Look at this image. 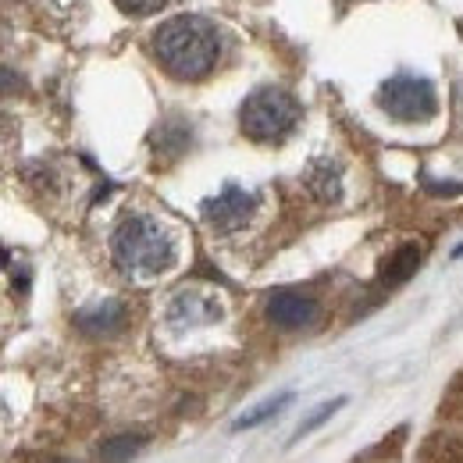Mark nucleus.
<instances>
[{"instance_id": "nucleus-1", "label": "nucleus", "mask_w": 463, "mask_h": 463, "mask_svg": "<svg viewBox=\"0 0 463 463\" xmlns=\"http://www.w3.org/2000/svg\"><path fill=\"white\" fill-rule=\"evenodd\" d=\"M154 58L178 82H196L222 58V33L200 14H175L154 33Z\"/></svg>"}, {"instance_id": "nucleus-2", "label": "nucleus", "mask_w": 463, "mask_h": 463, "mask_svg": "<svg viewBox=\"0 0 463 463\" xmlns=\"http://www.w3.org/2000/svg\"><path fill=\"white\" fill-rule=\"evenodd\" d=\"M175 235L150 214H128L111 235L115 268L132 282H150L175 264Z\"/></svg>"}, {"instance_id": "nucleus-3", "label": "nucleus", "mask_w": 463, "mask_h": 463, "mask_svg": "<svg viewBox=\"0 0 463 463\" xmlns=\"http://www.w3.org/2000/svg\"><path fill=\"white\" fill-rule=\"evenodd\" d=\"M299 121V104L296 97H289L286 90H275V86H264L257 93H250L239 108V125L250 139L257 143H279L286 139Z\"/></svg>"}, {"instance_id": "nucleus-4", "label": "nucleus", "mask_w": 463, "mask_h": 463, "mask_svg": "<svg viewBox=\"0 0 463 463\" xmlns=\"http://www.w3.org/2000/svg\"><path fill=\"white\" fill-rule=\"evenodd\" d=\"M378 104L396 118V121H428L435 115L439 100H435V86L420 75H392L382 93H378Z\"/></svg>"}, {"instance_id": "nucleus-5", "label": "nucleus", "mask_w": 463, "mask_h": 463, "mask_svg": "<svg viewBox=\"0 0 463 463\" xmlns=\"http://www.w3.org/2000/svg\"><path fill=\"white\" fill-rule=\"evenodd\" d=\"M200 211H203V222L211 229L229 235V232L246 229V222L257 214V196L250 189H242V185H225L218 196L203 200Z\"/></svg>"}, {"instance_id": "nucleus-6", "label": "nucleus", "mask_w": 463, "mask_h": 463, "mask_svg": "<svg viewBox=\"0 0 463 463\" xmlns=\"http://www.w3.org/2000/svg\"><path fill=\"white\" fill-rule=\"evenodd\" d=\"M264 314H268V321H271L275 328H282V332H299V328H310V325L317 321V303H314L310 296H303V292L282 289L268 296Z\"/></svg>"}, {"instance_id": "nucleus-7", "label": "nucleus", "mask_w": 463, "mask_h": 463, "mask_svg": "<svg viewBox=\"0 0 463 463\" xmlns=\"http://www.w3.org/2000/svg\"><path fill=\"white\" fill-rule=\"evenodd\" d=\"M168 317H172V325H207V321H214V317H222V307H218V299L214 296H203V292H178L172 303V310H168Z\"/></svg>"}, {"instance_id": "nucleus-8", "label": "nucleus", "mask_w": 463, "mask_h": 463, "mask_svg": "<svg viewBox=\"0 0 463 463\" xmlns=\"http://www.w3.org/2000/svg\"><path fill=\"white\" fill-rule=\"evenodd\" d=\"M75 321H79V328L90 332V335H108V332H118V328L125 325V307H121L118 299H108V303H100V307H93V310H82Z\"/></svg>"}, {"instance_id": "nucleus-9", "label": "nucleus", "mask_w": 463, "mask_h": 463, "mask_svg": "<svg viewBox=\"0 0 463 463\" xmlns=\"http://www.w3.org/2000/svg\"><path fill=\"white\" fill-rule=\"evenodd\" d=\"M417 264H420V246L406 242V246H400V250L389 257V264H385V271H382V282H385V286H403L406 279L417 271Z\"/></svg>"}, {"instance_id": "nucleus-10", "label": "nucleus", "mask_w": 463, "mask_h": 463, "mask_svg": "<svg viewBox=\"0 0 463 463\" xmlns=\"http://www.w3.org/2000/svg\"><path fill=\"white\" fill-rule=\"evenodd\" d=\"M292 403V392H282V396H271V400H264L260 406H253V410H246L235 424H232V431H246V428H257V424H264V420H271L275 413H282L286 406Z\"/></svg>"}, {"instance_id": "nucleus-11", "label": "nucleus", "mask_w": 463, "mask_h": 463, "mask_svg": "<svg viewBox=\"0 0 463 463\" xmlns=\"http://www.w3.org/2000/svg\"><path fill=\"white\" fill-rule=\"evenodd\" d=\"M143 442H146L143 435H115V439L104 442L100 457H104V463H128L143 449Z\"/></svg>"}, {"instance_id": "nucleus-12", "label": "nucleus", "mask_w": 463, "mask_h": 463, "mask_svg": "<svg viewBox=\"0 0 463 463\" xmlns=\"http://www.w3.org/2000/svg\"><path fill=\"white\" fill-rule=\"evenodd\" d=\"M343 406H346V400H343V396H339V400H332V403H321V406H317V410H314V413H310V417H307V420H303V424H299V428H296V435H292V442H299V439H303V435H310L314 428H321V424H328V420H332V417H335V413H339Z\"/></svg>"}, {"instance_id": "nucleus-13", "label": "nucleus", "mask_w": 463, "mask_h": 463, "mask_svg": "<svg viewBox=\"0 0 463 463\" xmlns=\"http://www.w3.org/2000/svg\"><path fill=\"white\" fill-rule=\"evenodd\" d=\"M121 11H128V14H154V11H161L168 0H115Z\"/></svg>"}, {"instance_id": "nucleus-14", "label": "nucleus", "mask_w": 463, "mask_h": 463, "mask_svg": "<svg viewBox=\"0 0 463 463\" xmlns=\"http://www.w3.org/2000/svg\"><path fill=\"white\" fill-rule=\"evenodd\" d=\"M457 108H460V115H463V86L457 90Z\"/></svg>"}]
</instances>
